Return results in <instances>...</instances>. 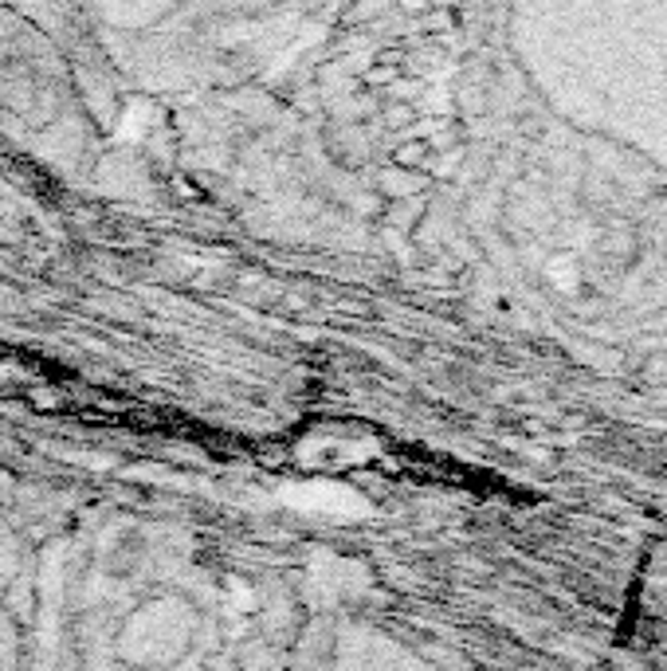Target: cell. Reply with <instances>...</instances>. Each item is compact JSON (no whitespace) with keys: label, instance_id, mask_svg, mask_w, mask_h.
Masks as SVG:
<instances>
[{"label":"cell","instance_id":"6da1fadb","mask_svg":"<svg viewBox=\"0 0 667 671\" xmlns=\"http://www.w3.org/2000/svg\"><path fill=\"white\" fill-rule=\"evenodd\" d=\"M31 636V558L28 538L0 499V671H28Z\"/></svg>","mask_w":667,"mask_h":671}]
</instances>
